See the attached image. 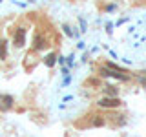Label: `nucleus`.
<instances>
[{"label":"nucleus","instance_id":"obj_1","mask_svg":"<svg viewBox=\"0 0 146 137\" xmlns=\"http://www.w3.org/2000/svg\"><path fill=\"white\" fill-rule=\"evenodd\" d=\"M131 66L146 68V13L141 15L131 26V42L122 48V57H126Z\"/></svg>","mask_w":146,"mask_h":137},{"label":"nucleus","instance_id":"obj_2","mask_svg":"<svg viewBox=\"0 0 146 137\" xmlns=\"http://www.w3.org/2000/svg\"><path fill=\"white\" fill-rule=\"evenodd\" d=\"M99 106H102V108H117V106H121V100L117 97H108V99L99 100Z\"/></svg>","mask_w":146,"mask_h":137},{"label":"nucleus","instance_id":"obj_3","mask_svg":"<svg viewBox=\"0 0 146 137\" xmlns=\"http://www.w3.org/2000/svg\"><path fill=\"white\" fill-rule=\"evenodd\" d=\"M13 42H15V46L17 48H22V46H24V42H26V29H17V33H15V40H13Z\"/></svg>","mask_w":146,"mask_h":137},{"label":"nucleus","instance_id":"obj_4","mask_svg":"<svg viewBox=\"0 0 146 137\" xmlns=\"http://www.w3.org/2000/svg\"><path fill=\"white\" fill-rule=\"evenodd\" d=\"M13 106V99L9 97V95H0V110L2 112H6Z\"/></svg>","mask_w":146,"mask_h":137},{"label":"nucleus","instance_id":"obj_5","mask_svg":"<svg viewBox=\"0 0 146 137\" xmlns=\"http://www.w3.org/2000/svg\"><path fill=\"white\" fill-rule=\"evenodd\" d=\"M44 46H46V44H44V39H42V37H36V39H35V46H33V48H35V49H42Z\"/></svg>","mask_w":146,"mask_h":137},{"label":"nucleus","instance_id":"obj_6","mask_svg":"<svg viewBox=\"0 0 146 137\" xmlns=\"http://www.w3.org/2000/svg\"><path fill=\"white\" fill-rule=\"evenodd\" d=\"M6 59V40H0V61Z\"/></svg>","mask_w":146,"mask_h":137},{"label":"nucleus","instance_id":"obj_7","mask_svg":"<svg viewBox=\"0 0 146 137\" xmlns=\"http://www.w3.org/2000/svg\"><path fill=\"white\" fill-rule=\"evenodd\" d=\"M46 64H48V66L55 64V55H48V57H46Z\"/></svg>","mask_w":146,"mask_h":137}]
</instances>
